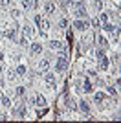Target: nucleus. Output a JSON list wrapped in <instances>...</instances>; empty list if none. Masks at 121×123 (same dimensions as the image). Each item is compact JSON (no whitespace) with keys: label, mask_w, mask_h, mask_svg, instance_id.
I'll list each match as a JSON object with an SVG mask.
<instances>
[{"label":"nucleus","mask_w":121,"mask_h":123,"mask_svg":"<svg viewBox=\"0 0 121 123\" xmlns=\"http://www.w3.org/2000/svg\"><path fill=\"white\" fill-rule=\"evenodd\" d=\"M68 66H70V61H68V57L66 55H59L57 57V62H55V72H66L68 70Z\"/></svg>","instance_id":"nucleus-1"},{"label":"nucleus","mask_w":121,"mask_h":123,"mask_svg":"<svg viewBox=\"0 0 121 123\" xmlns=\"http://www.w3.org/2000/svg\"><path fill=\"white\" fill-rule=\"evenodd\" d=\"M73 28L77 31H86L90 28V20L88 18H77V20H73Z\"/></svg>","instance_id":"nucleus-2"},{"label":"nucleus","mask_w":121,"mask_h":123,"mask_svg":"<svg viewBox=\"0 0 121 123\" xmlns=\"http://www.w3.org/2000/svg\"><path fill=\"white\" fill-rule=\"evenodd\" d=\"M4 35H6V39H9V41H17V28L15 26H7L6 31H4Z\"/></svg>","instance_id":"nucleus-3"},{"label":"nucleus","mask_w":121,"mask_h":123,"mask_svg":"<svg viewBox=\"0 0 121 123\" xmlns=\"http://www.w3.org/2000/svg\"><path fill=\"white\" fill-rule=\"evenodd\" d=\"M50 66H51V61L48 59V57H44V59H40V62H39V72H40V74L48 72V70H50Z\"/></svg>","instance_id":"nucleus-4"},{"label":"nucleus","mask_w":121,"mask_h":123,"mask_svg":"<svg viewBox=\"0 0 121 123\" xmlns=\"http://www.w3.org/2000/svg\"><path fill=\"white\" fill-rule=\"evenodd\" d=\"M44 81H46V85H50V88H53L55 86V74L53 72H44Z\"/></svg>","instance_id":"nucleus-5"},{"label":"nucleus","mask_w":121,"mask_h":123,"mask_svg":"<svg viewBox=\"0 0 121 123\" xmlns=\"http://www.w3.org/2000/svg\"><path fill=\"white\" fill-rule=\"evenodd\" d=\"M33 105H35V107H42V108H44L46 107V105H48V103H46V98H44V96H40V94H37V96H35V98H33Z\"/></svg>","instance_id":"nucleus-6"},{"label":"nucleus","mask_w":121,"mask_h":123,"mask_svg":"<svg viewBox=\"0 0 121 123\" xmlns=\"http://www.w3.org/2000/svg\"><path fill=\"white\" fill-rule=\"evenodd\" d=\"M22 33H24L26 37H33V35H35V28H33L30 22H26V24L22 26Z\"/></svg>","instance_id":"nucleus-7"},{"label":"nucleus","mask_w":121,"mask_h":123,"mask_svg":"<svg viewBox=\"0 0 121 123\" xmlns=\"http://www.w3.org/2000/svg\"><path fill=\"white\" fill-rule=\"evenodd\" d=\"M77 108H79V110H81L83 114H86V116L90 114V105H88V101H85V99H81V101H79Z\"/></svg>","instance_id":"nucleus-8"},{"label":"nucleus","mask_w":121,"mask_h":123,"mask_svg":"<svg viewBox=\"0 0 121 123\" xmlns=\"http://www.w3.org/2000/svg\"><path fill=\"white\" fill-rule=\"evenodd\" d=\"M83 90H85L86 94H92V92H94V85H92V81L88 79V77H85V83H83Z\"/></svg>","instance_id":"nucleus-9"},{"label":"nucleus","mask_w":121,"mask_h":123,"mask_svg":"<svg viewBox=\"0 0 121 123\" xmlns=\"http://www.w3.org/2000/svg\"><path fill=\"white\" fill-rule=\"evenodd\" d=\"M44 13L46 15H53V13H55V4H53V2H46L44 4Z\"/></svg>","instance_id":"nucleus-10"},{"label":"nucleus","mask_w":121,"mask_h":123,"mask_svg":"<svg viewBox=\"0 0 121 123\" xmlns=\"http://www.w3.org/2000/svg\"><path fill=\"white\" fill-rule=\"evenodd\" d=\"M48 46H50L51 50H64V44H62L60 41H50Z\"/></svg>","instance_id":"nucleus-11"},{"label":"nucleus","mask_w":121,"mask_h":123,"mask_svg":"<svg viewBox=\"0 0 121 123\" xmlns=\"http://www.w3.org/2000/svg\"><path fill=\"white\" fill-rule=\"evenodd\" d=\"M31 51L37 53V55L42 53V44H40V42H31Z\"/></svg>","instance_id":"nucleus-12"},{"label":"nucleus","mask_w":121,"mask_h":123,"mask_svg":"<svg viewBox=\"0 0 121 123\" xmlns=\"http://www.w3.org/2000/svg\"><path fill=\"white\" fill-rule=\"evenodd\" d=\"M103 30L108 31V33H114V31L117 30V26H114L112 22H105V24H103Z\"/></svg>","instance_id":"nucleus-13"},{"label":"nucleus","mask_w":121,"mask_h":123,"mask_svg":"<svg viewBox=\"0 0 121 123\" xmlns=\"http://www.w3.org/2000/svg\"><path fill=\"white\" fill-rule=\"evenodd\" d=\"M64 105H66V107H68V108H70V110H77V103L73 101V99H72V98H66Z\"/></svg>","instance_id":"nucleus-14"},{"label":"nucleus","mask_w":121,"mask_h":123,"mask_svg":"<svg viewBox=\"0 0 121 123\" xmlns=\"http://www.w3.org/2000/svg\"><path fill=\"white\" fill-rule=\"evenodd\" d=\"M94 99H96V103L99 105L101 101H105V99H106V96L103 92H96V94H94Z\"/></svg>","instance_id":"nucleus-15"},{"label":"nucleus","mask_w":121,"mask_h":123,"mask_svg":"<svg viewBox=\"0 0 121 123\" xmlns=\"http://www.w3.org/2000/svg\"><path fill=\"white\" fill-rule=\"evenodd\" d=\"M15 72H17V75H18V77H24V75H26V72H28V68H26L24 64H20V66L17 68Z\"/></svg>","instance_id":"nucleus-16"},{"label":"nucleus","mask_w":121,"mask_h":123,"mask_svg":"<svg viewBox=\"0 0 121 123\" xmlns=\"http://www.w3.org/2000/svg\"><path fill=\"white\" fill-rule=\"evenodd\" d=\"M22 2V7H24L26 11H30L31 7H33V0H20Z\"/></svg>","instance_id":"nucleus-17"},{"label":"nucleus","mask_w":121,"mask_h":123,"mask_svg":"<svg viewBox=\"0 0 121 123\" xmlns=\"http://www.w3.org/2000/svg\"><path fill=\"white\" fill-rule=\"evenodd\" d=\"M0 103H2L6 108H9V107H11V99H9V98H6V96H0Z\"/></svg>","instance_id":"nucleus-18"},{"label":"nucleus","mask_w":121,"mask_h":123,"mask_svg":"<svg viewBox=\"0 0 121 123\" xmlns=\"http://www.w3.org/2000/svg\"><path fill=\"white\" fill-rule=\"evenodd\" d=\"M18 44H20V46H28V44H30V37L22 35V37L18 39Z\"/></svg>","instance_id":"nucleus-19"},{"label":"nucleus","mask_w":121,"mask_h":123,"mask_svg":"<svg viewBox=\"0 0 121 123\" xmlns=\"http://www.w3.org/2000/svg\"><path fill=\"white\" fill-rule=\"evenodd\" d=\"M33 20H35V24H37V26H39V28H40V26H42V20H44V17L40 15V13H37V15H35V18H33Z\"/></svg>","instance_id":"nucleus-20"},{"label":"nucleus","mask_w":121,"mask_h":123,"mask_svg":"<svg viewBox=\"0 0 121 123\" xmlns=\"http://www.w3.org/2000/svg\"><path fill=\"white\" fill-rule=\"evenodd\" d=\"M99 46L103 48V50H106V48H108V41H106L105 37H99Z\"/></svg>","instance_id":"nucleus-21"},{"label":"nucleus","mask_w":121,"mask_h":123,"mask_svg":"<svg viewBox=\"0 0 121 123\" xmlns=\"http://www.w3.org/2000/svg\"><path fill=\"white\" fill-rule=\"evenodd\" d=\"M97 20H99L101 24H105V22H108V15H106V13H101V15L97 17Z\"/></svg>","instance_id":"nucleus-22"},{"label":"nucleus","mask_w":121,"mask_h":123,"mask_svg":"<svg viewBox=\"0 0 121 123\" xmlns=\"http://www.w3.org/2000/svg\"><path fill=\"white\" fill-rule=\"evenodd\" d=\"M11 17H13V18H20V17H22V11L20 9H11Z\"/></svg>","instance_id":"nucleus-23"},{"label":"nucleus","mask_w":121,"mask_h":123,"mask_svg":"<svg viewBox=\"0 0 121 123\" xmlns=\"http://www.w3.org/2000/svg\"><path fill=\"white\" fill-rule=\"evenodd\" d=\"M40 28H42L44 31H48V30L51 28V22H50V20H46V18H44V20H42V26H40Z\"/></svg>","instance_id":"nucleus-24"},{"label":"nucleus","mask_w":121,"mask_h":123,"mask_svg":"<svg viewBox=\"0 0 121 123\" xmlns=\"http://www.w3.org/2000/svg\"><path fill=\"white\" fill-rule=\"evenodd\" d=\"M57 26H59V30H66V26H68V20H66V18H60Z\"/></svg>","instance_id":"nucleus-25"},{"label":"nucleus","mask_w":121,"mask_h":123,"mask_svg":"<svg viewBox=\"0 0 121 123\" xmlns=\"http://www.w3.org/2000/svg\"><path fill=\"white\" fill-rule=\"evenodd\" d=\"M28 116V110L26 108H18V112H17V118H26Z\"/></svg>","instance_id":"nucleus-26"},{"label":"nucleus","mask_w":121,"mask_h":123,"mask_svg":"<svg viewBox=\"0 0 121 123\" xmlns=\"http://www.w3.org/2000/svg\"><path fill=\"white\" fill-rule=\"evenodd\" d=\"M94 6H96V9H101L103 7V0H94Z\"/></svg>","instance_id":"nucleus-27"},{"label":"nucleus","mask_w":121,"mask_h":123,"mask_svg":"<svg viewBox=\"0 0 121 123\" xmlns=\"http://www.w3.org/2000/svg\"><path fill=\"white\" fill-rule=\"evenodd\" d=\"M90 26H94V28H101V22L97 20V18H94V20L90 22Z\"/></svg>","instance_id":"nucleus-28"},{"label":"nucleus","mask_w":121,"mask_h":123,"mask_svg":"<svg viewBox=\"0 0 121 123\" xmlns=\"http://www.w3.org/2000/svg\"><path fill=\"white\" fill-rule=\"evenodd\" d=\"M0 6L7 7V6H11V0H0Z\"/></svg>","instance_id":"nucleus-29"},{"label":"nucleus","mask_w":121,"mask_h":123,"mask_svg":"<svg viewBox=\"0 0 121 123\" xmlns=\"http://www.w3.org/2000/svg\"><path fill=\"white\" fill-rule=\"evenodd\" d=\"M17 94H18V96H24V94H26L24 86H18V88H17Z\"/></svg>","instance_id":"nucleus-30"},{"label":"nucleus","mask_w":121,"mask_h":123,"mask_svg":"<svg viewBox=\"0 0 121 123\" xmlns=\"http://www.w3.org/2000/svg\"><path fill=\"white\" fill-rule=\"evenodd\" d=\"M7 77H9V81H15V79H17V74L15 72H9V74H7Z\"/></svg>","instance_id":"nucleus-31"},{"label":"nucleus","mask_w":121,"mask_h":123,"mask_svg":"<svg viewBox=\"0 0 121 123\" xmlns=\"http://www.w3.org/2000/svg\"><path fill=\"white\" fill-rule=\"evenodd\" d=\"M108 92H110V94H114V96H116V94H117V90H116V88H114V86H108Z\"/></svg>","instance_id":"nucleus-32"},{"label":"nucleus","mask_w":121,"mask_h":123,"mask_svg":"<svg viewBox=\"0 0 121 123\" xmlns=\"http://www.w3.org/2000/svg\"><path fill=\"white\" fill-rule=\"evenodd\" d=\"M0 88H4V79L0 77Z\"/></svg>","instance_id":"nucleus-33"},{"label":"nucleus","mask_w":121,"mask_h":123,"mask_svg":"<svg viewBox=\"0 0 121 123\" xmlns=\"http://www.w3.org/2000/svg\"><path fill=\"white\" fill-rule=\"evenodd\" d=\"M4 72V66H2V62H0V74Z\"/></svg>","instance_id":"nucleus-34"},{"label":"nucleus","mask_w":121,"mask_h":123,"mask_svg":"<svg viewBox=\"0 0 121 123\" xmlns=\"http://www.w3.org/2000/svg\"><path fill=\"white\" fill-rule=\"evenodd\" d=\"M2 59H4V53H2V50H0V61H2Z\"/></svg>","instance_id":"nucleus-35"}]
</instances>
